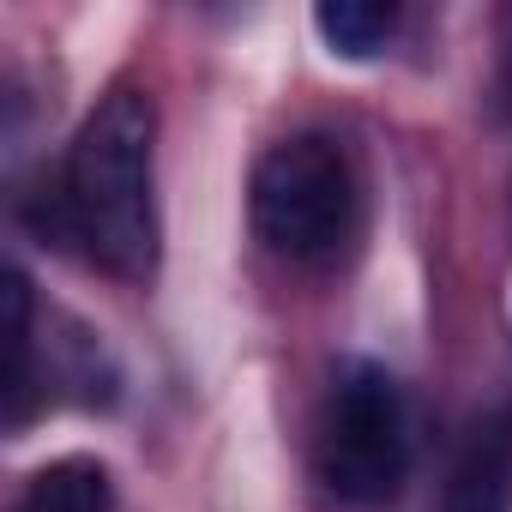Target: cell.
Masks as SVG:
<instances>
[{
    "instance_id": "cell-5",
    "label": "cell",
    "mask_w": 512,
    "mask_h": 512,
    "mask_svg": "<svg viewBox=\"0 0 512 512\" xmlns=\"http://www.w3.org/2000/svg\"><path fill=\"white\" fill-rule=\"evenodd\" d=\"M109 506H115V482L97 458H55L25 482L13 512H109Z\"/></svg>"
},
{
    "instance_id": "cell-3",
    "label": "cell",
    "mask_w": 512,
    "mask_h": 512,
    "mask_svg": "<svg viewBox=\"0 0 512 512\" xmlns=\"http://www.w3.org/2000/svg\"><path fill=\"white\" fill-rule=\"evenodd\" d=\"M314 464H320V482L350 506H374L398 494L410 470V416L386 368L344 362L332 374L320 428H314Z\"/></svg>"
},
{
    "instance_id": "cell-4",
    "label": "cell",
    "mask_w": 512,
    "mask_h": 512,
    "mask_svg": "<svg viewBox=\"0 0 512 512\" xmlns=\"http://www.w3.org/2000/svg\"><path fill=\"white\" fill-rule=\"evenodd\" d=\"M440 512H512V416H488L464 434Z\"/></svg>"
},
{
    "instance_id": "cell-2",
    "label": "cell",
    "mask_w": 512,
    "mask_h": 512,
    "mask_svg": "<svg viewBox=\"0 0 512 512\" xmlns=\"http://www.w3.org/2000/svg\"><path fill=\"white\" fill-rule=\"evenodd\" d=\"M247 217L253 235L278 253L284 266H332L350 253L362 229V181L350 151L332 133H290L278 139L247 181Z\"/></svg>"
},
{
    "instance_id": "cell-6",
    "label": "cell",
    "mask_w": 512,
    "mask_h": 512,
    "mask_svg": "<svg viewBox=\"0 0 512 512\" xmlns=\"http://www.w3.org/2000/svg\"><path fill=\"white\" fill-rule=\"evenodd\" d=\"M314 31L326 37V49H332V55L368 61V55H380V49L398 37V7H368V0H338V7H320V13H314Z\"/></svg>"
},
{
    "instance_id": "cell-1",
    "label": "cell",
    "mask_w": 512,
    "mask_h": 512,
    "mask_svg": "<svg viewBox=\"0 0 512 512\" xmlns=\"http://www.w3.org/2000/svg\"><path fill=\"white\" fill-rule=\"evenodd\" d=\"M61 217L121 278H145L157 260V109L121 85L79 127L61 169Z\"/></svg>"
}]
</instances>
